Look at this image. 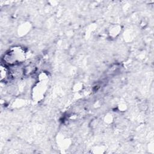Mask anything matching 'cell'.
Segmentation results:
<instances>
[{
	"instance_id": "obj_1",
	"label": "cell",
	"mask_w": 154,
	"mask_h": 154,
	"mask_svg": "<svg viewBox=\"0 0 154 154\" xmlns=\"http://www.w3.org/2000/svg\"><path fill=\"white\" fill-rule=\"evenodd\" d=\"M24 52L21 48H16L10 51L4 57V61L11 64H16L21 62L24 58Z\"/></svg>"
},
{
	"instance_id": "obj_2",
	"label": "cell",
	"mask_w": 154,
	"mask_h": 154,
	"mask_svg": "<svg viewBox=\"0 0 154 154\" xmlns=\"http://www.w3.org/2000/svg\"><path fill=\"white\" fill-rule=\"evenodd\" d=\"M0 74H1V79L2 81L4 80L5 81L8 79L9 76L10 75V71L7 69L6 66L4 65H1L0 69Z\"/></svg>"
}]
</instances>
